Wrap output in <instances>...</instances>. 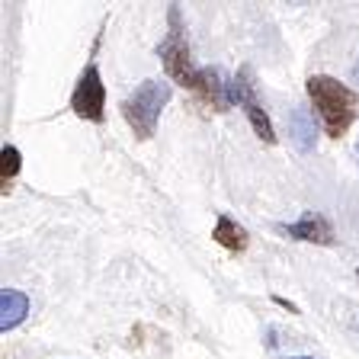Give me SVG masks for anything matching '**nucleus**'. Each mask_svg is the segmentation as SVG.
Here are the masks:
<instances>
[{"label": "nucleus", "instance_id": "obj_1", "mask_svg": "<svg viewBox=\"0 0 359 359\" xmlns=\"http://www.w3.org/2000/svg\"><path fill=\"white\" fill-rule=\"evenodd\" d=\"M308 97H311L314 112L330 138H340L350 128L353 116H356V93L346 83H340L330 74H311L308 77Z\"/></svg>", "mask_w": 359, "mask_h": 359}, {"label": "nucleus", "instance_id": "obj_2", "mask_svg": "<svg viewBox=\"0 0 359 359\" xmlns=\"http://www.w3.org/2000/svg\"><path fill=\"white\" fill-rule=\"evenodd\" d=\"M170 103V83L164 81H142L138 87L122 100V119L128 122V128L135 132V138L148 142L154 135L161 112Z\"/></svg>", "mask_w": 359, "mask_h": 359}, {"label": "nucleus", "instance_id": "obj_3", "mask_svg": "<svg viewBox=\"0 0 359 359\" xmlns=\"http://www.w3.org/2000/svg\"><path fill=\"white\" fill-rule=\"evenodd\" d=\"M167 22H170V32L167 39L161 42V61H164V71L173 77L177 83H183L187 90H199V81H202V67L193 65V55H189V45H187V36H183V22H180V7L173 4L170 13H167Z\"/></svg>", "mask_w": 359, "mask_h": 359}, {"label": "nucleus", "instance_id": "obj_4", "mask_svg": "<svg viewBox=\"0 0 359 359\" xmlns=\"http://www.w3.org/2000/svg\"><path fill=\"white\" fill-rule=\"evenodd\" d=\"M228 100H231V103H238L241 109H244L250 128L260 135L263 142H266V144H276V128H273V122H269L263 103L257 100V87H254V81H250V71H247V67L241 71L238 77H234L231 83H228Z\"/></svg>", "mask_w": 359, "mask_h": 359}, {"label": "nucleus", "instance_id": "obj_5", "mask_svg": "<svg viewBox=\"0 0 359 359\" xmlns=\"http://www.w3.org/2000/svg\"><path fill=\"white\" fill-rule=\"evenodd\" d=\"M71 109L87 122H103L106 119V83L100 67L90 61L83 67V74L77 77L74 93H71Z\"/></svg>", "mask_w": 359, "mask_h": 359}, {"label": "nucleus", "instance_id": "obj_6", "mask_svg": "<svg viewBox=\"0 0 359 359\" xmlns=\"http://www.w3.org/2000/svg\"><path fill=\"white\" fill-rule=\"evenodd\" d=\"M279 231L292 241H308V244H324V247L334 244V224L324 215H318V212H308V215H302L292 224H279Z\"/></svg>", "mask_w": 359, "mask_h": 359}, {"label": "nucleus", "instance_id": "obj_7", "mask_svg": "<svg viewBox=\"0 0 359 359\" xmlns=\"http://www.w3.org/2000/svg\"><path fill=\"white\" fill-rule=\"evenodd\" d=\"M26 314H29V295L20 289H4L0 292V330L7 334V330L20 327L26 321Z\"/></svg>", "mask_w": 359, "mask_h": 359}, {"label": "nucleus", "instance_id": "obj_8", "mask_svg": "<svg viewBox=\"0 0 359 359\" xmlns=\"http://www.w3.org/2000/svg\"><path fill=\"white\" fill-rule=\"evenodd\" d=\"M212 238H215V244H222L224 250H231V254H241V250L247 247V231L234 222L231 215H218Z\"/></svg>", "mask_w": 359, "mask_h": 359}, {"label": "nucleus", "instance_id": "obj_9", "mask_svg": "<svg viewBox=\"0 0 359 359\" xmlns=\"http://www.w3.org/2000/svg\"><path fill=\"white\" fill-rule=\"evenodd\" d=\"M22 167V154L20 148H13V144H4V151H0V180H4V193H7V183L20 173Z\"/></svg>", "mask_w": 359, "mask_h": 359}, {"label": "nucleus", "instance_id": "obj_10", "mask_svg": "<svg viewBox=\"0 0 359 359\" xmlns=\"http://www.w3.org/2000/svg\"><path fill=\"white\" fill-rule=\"evenodd\" d=\"M292 122H295V144H299L302 151H311V144H314V138H311V135H314V126L308 122V112L299 109Z\"/></svg>", "mask_w": 359, "mask_h": 359}, {"label": "nucleus", "instance_id": "obj_11", "mask_svg": "<svg viewBox=\"0 0 359 359\" xmlns=\"http://www.w3.org/2000/svg\"><path fill=\"white\" fill-rule=\"evenodd\" d=\"M289 359H308V356H289Z\"/></svg>", "mask_w": 359, "mask_h": 359}, {"label": "nucleus", "instance_id": "obj_12", "mask_svg": "<svg viewBox=\"0 0 359 359\" xmlns=\"http://www.w3.org/2000/svg\"><path fill=\"white\" fill-rule=\"evenodd\" d=\"M356 81H359V65H356Z\"/></svg>", "mask_w": 359, "mask_h": 359}, {"label": "nucleus", "instance_id": "obj_13", "mask_svg": "<svg viewBox=\"0 0 359 359\" xmlns=\"http://www.w3.org/2000/svg\"><path fill=\"white\" fill-rule=\"evenodd\" d=\"M356 154H359V142H356Z\"/></svg>", "mask_w": 359, "mask_h": 359}, {"label": "nucleus", "instance_id": "obj_14", "mask_svg": "<svg viewBox=\"0 0 359 359\" xmlns=\"http://www.w3.org/2000/svg\"><path fill=\"white\" fill-rule=\"evenodd\" d=\"M356 276H359V269H356Z\"/></svg>", "mask_w": 359, "mask_h": 359}]
</instances>
